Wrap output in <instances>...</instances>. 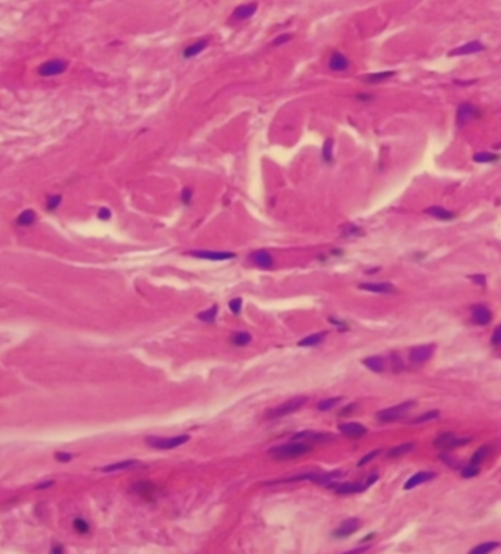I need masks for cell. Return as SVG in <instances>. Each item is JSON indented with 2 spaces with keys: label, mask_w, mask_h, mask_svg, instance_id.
<instances>
[{
  "label": "cell",
  "mask_w": 501,
  "mask_h": 554,
  "mask_svg": "<svg viewBox=\"0 0 501 554\" xmlns=\"http://www.w3.org/2000/svg\"><path fill=\"white\" fill-rule=\"evenodd\" d=\"M312 450V446H309L307 441H299V440H293L290 443H286V444H280V446H274L269 450V455L273 456L277 460H286V459H295L303 456L305 453H308Z\"/></svg>",
  "instance_id": "1"
},
{
  "label": "cell",
  "mask_w": 501,
  "mask_h": 554,
  "mask_svg": "<svg viewBox=\"0 0 501 554\" xmlns=\"http://www.w3.org/2000/svg\"><path fill=\"white\" fill-rule=\"evenodd\" d=\"M345 475L343 471L340 469H336V471H331V472H309V474H302V475H296V477H292L289 479H284V481H280V482H293V481H311V482H315L318 486H323V487H330L333 482H336L338 478H342Z\"/></svg>",
  "instance_id": "2"
},
{
  "label": "cell",
  "mask_w": 501,
  "mask_h": 554,
  "mask_svg": "<svg viewBox=\"0 0 501 554\" xmlns=\"http://www.w3.org/2000/svg\"><path fill=\"white\" fill-rule=\"evenodd\" d=\"M308 402V397L307 396H296V397H292L288 402L281 403L279 406H276L274 409H270V411L265 413V420H279V418H283V417H288V415H292L295 412H298L299 409H302L305 406V403Z\"/></svg>",
  "instance_id": "3"
},
{
  "label": "cell",
  "mask_w": 501,
  "mask_h": 554,
  "mask_svg": "<svg viewBox=\"0 0 501 554\" xmlns=\"http://www.w3.org/2000/svg\"><path fill=\"white\" fill-rule=\"evenodd\" d=\"M378 481V475L374 474L371 477L365 478L364 481H352V482H333L330 488H333L337 494H356V493H362L368 488L371 487L372 484H375Z\"/></svg>",
  "instance_id": "4"
},
{
  "label": "cell",
  "mask_w": 501,
  "mask_h": 554,
  "mask_svg": "<svg viewBox=\"0 0 501 554\" xmlns=\"http://www.w3.org/2000/svg\"><path fill=\"white\" fill-rule=\"evenodd\" d=\"M189 436L188 434H179V436H174V437H157V436H150L147 437L145 441L150 447L158 450H172L179 447V446H183L185 443L189 441Z\"/></svg>",
  "instance_id": "5"
},
{
  "label": "cell",
  "mask_w": 501,
  "mask_h": 554,
  "mask_svg": "<svg viewBox=\"0 0 501 554\" xmlns=\"http://www.w3.org/2000/svg\"><path fill=\"white\" fill-rule=\"evenodd\" d=\"M416 402L415 401H407L400 403V405H396V406H391V408H387V409H383L377 413V418L381 421V422H393V421L402 420L405 415L409 413V411L415 408Z\"/></svg>",
  "instance_id": "6"
},
{
  "label": "cell",
  "mask_w": 501,
  "mask_h": 554,
  "mask_svg": "<svg viewBox=\"0 0 501 554\" xmlns=\"http://www.w3.org/2000/svg\"><path fill=\"white\" fill-rule=\"evenodd\" d=\"M68 66L69 63L66 60H63V59H51V60H47V62H43V63L37 67V74L43 78L58 77V75L65 74Z\"/></svg>",
  "instance_id": "7"
},
{
  "label": "cell",
  "mask_w": 501,
  "mask_h": 554,
  "mask_svg": "<svg viewBox=\"0 0 501 554\" xmlns=\"http://www.w3.org/2000/svg\"><path fill=\"white\" fill-rule=\"evenodd\" d=\"M471 441V439H460L457 436H454L453 432H443L440 434L435 441H434V446L437 449H445V450H452L457 449V447H462L464 444H468Z\"/></svg>",
  "instance_id": "8"
},
{
  "label": "cell",
  "mask_w": 501,
  "mask_h": 554,
  "mask_svg": "<svg viewBox=\"0 0 501 554\" xmlns=\"http://www.w3.org/2000/svg\"><path fill=\"white\" fill-rule=\"evenodd\" d=\"M186 254L193 258L210 259V261H226V259L236 258L235 252H227V251H203V249H198V251H189Z\"/></svg>",
  "instance_id": "9"
},
{
  "label": "cell",
  "mask_w": 501,
  "mask_h": 554,
  "mask_svg": "<svg viewBox=\"0 0 501 554\" xmlns=\"http://www.w3.org/2000/svg\"><path fill=\"white\" fill-rule=\"evenodd\" d=\"M434 349L435 346L434 344H424V346H416L410 351L409 354V361L414 365H422L426 361H430L433 358Z\"/></svg>",
  "instance_id": "10"
},
{
  "label": "cell",
  "mask_w": 501,
  "mask_h": 554,
  "mask_svg": "<svg viewBox=\"0 0 501 554\" xmlns=\"http://www.w3.org/2000/svg\"><path fill=\"white\" fill-rule=\"evenodd\" d=\"M249 261L255 266V267L262 268V270H271L274 267V259H273V255L267 249H258V251H254L249 255Z\"/></svg>",
  "instance_id": "11"
},
{
  "label": "cell",
  "mask_w": 501,
  "mask_h": 554,
  "mask_svg": "<svg viewBox=\"0 0 501 554\" xmlns=\"http://www.w3.org/2000/svg\"><path fill=\"white\" fill-rule=\"evenodd\" d=\"M479 110L472 105V103H462L457 109V113H456V122L459 126H463L464 124H468L469 120L472 119H476L479 117Z\"/></svg>",
  "instance_id": "12"
},
{
  "label": "cell",
  "mask_w": 501,
  "mask_h": 554,
  "mask_svg": "<svg viewBox=\"0 0 501 554\" xmlns=\"http://www.w3.org/2000/svg\"><path fill=\"white\" fill-rule=\"evenodd\" d=\"M359 528H361V521L357 517H349L345 522L340 524V526L333 532V536L334 538H346V536L355 534Z\"/></svg>",
  "instance_id": "13"
},
{
  "label": "cell",
  "mask_w": 501,
  "mask_h": 554,
  "mask_svg": "<svg viewBox=\"0 0 501 554\" xmlns=\"http://www.w3.org/2000/svg\"><path fill=\"white\" fill-rule=\"evenodd\" d=\"M338 431L345 436V437H349V439H361L364 437L368 430L366 427H364L362 424L359 422H345V424H340L338 425Z\"/></svg>",
  "instance_id": "14"
},
{
  "label": "cell",
  "mask_w": 501,
  "mask_h": 554,
  "mask_svg": "<svg viewBox=\"0 0 501 554\" xmlns=\"http://www.w3.org/2000/svg\"><path fill=\"white\" fill-rule=\"evenodd\" d=\"M359 289L372 292V293H396V287L388 282H371V283H361Z\"/></svg>",
  "instance_id": "15"
},
{
  "label": "cell",
  "mask_w": 501,
  "mask_h": 554,
  "mask_svg": "<svg viewBox=\"0 0 501 554\" xmlns=\"http://www.w3.org/2000/svg\"><path fill=\"white\" fill-rule=\"evenodd\" d=\"M333 439L334 437L330 432H318V431H302V432H298L296 436H293V440L315 441V443H324V441H330Z\"/></svg>",
  "instance_id": "16"
},
{
  "label": "cell",
  "mask_w": 501,
  "mask_h": 554,
  "mask_svg": "<svg viewBox=\"0 0 501 554\" xmlns=\"http://www.w3.org/2000/svg\"><path fill=\"white\" fill-rule=\"evenodd\" d=\"M492 313L485 305H475L472 308V321L478 325H487L491 323Z\"/></svg>",
  "instance_id": "17"
},
{
  "label": "cell",
  "mask_w": 501,
  "mask_h": 554,
  "mask_svg": "<svg viewBox=\"0 0 501 554\" xmlns=\"http://www.w3.org/2000/svg\"><path fill=\"white\" fill-rule=\"evenodd\" d=\"M328 67L333 72H345L349 69V59L340 51H333V55L328 59Z\"/></svg>",
  "instance_id": "18"
},
{
  "label": "cell",
  "mask_w": 501,
  "mask_h": 554,
  "mask_svg": "<svg viewBox=\"0 0 501 554\" xmlns=\"http://www.w3.org/2000/svg\"><path fill=\"white\" fill-rule=\"evenodd\" d=\"M435 478V474L431 472V471H421L418 474H415L414 477H410L405 482V490H412V488L418 487L421 484H425L428 481H431Z\"/></svg>",
  "instance_id": "19"
},
{
  "label": "cell",
  "mask_w": 501,
  "mask_h": 554,
  "mask_svg": "<svg viewBox=\"0 0 501 554\" xmlns=\"http://www.w3.org/2000/svg\"><path fill=\"white\" fill-rule=\"evenodd\" d=\"M484 44L479 43V41H471L468 44H463L460 47L453 48L449 56H468V55H473V53H478V51H482L484 50Z\"/></svg>",
  "instance_id": "20"
},
{
  "label": "cell",
  "mask_w": 501,
  "mask_h": 554,
  "mask_svg": "<svg viewBox=\"0 0 501 554\" xmlns=\"http://www.w3.org/2000/svg\"><path fill=\"white\" fill-rule=\"evenodd\" d=\"M141 465V462L138 460H123V462H117V463H112V465H107V466H103L100 468L101 472H106V474H110V472H120V471H131V469L138 468Z\"/></svg>",
  "instance_id": "21"
},
{
  "label": "cell",
  "mask_w": 501,
  "mask_h": 554,
  "mask_svg": "<svg viewBox=\"0 0 501 554\" xmlns=\"http://www.w3.org/2000/svg\"><path fill=\"white\" fill-rule=\"evenodd\" d=\"M362 363L365 365L368 370H371L372 373H384L387 368V361L383 358V356H369V358H365Z\"/></svg>",
  "instance_id": "22"
},
{
  "label": "cell",
  "mask_w": 501,
  "mask_h": 554,
  "mask_svg": "<svg viewBox=\"0 0 501 554\" xmlns=\"http://www.w3.org/2000/svg\"><path fill=\"white\" fill-rule=\"evenodd\" d=\"M396 75L395 71H383V72H374V74H368L362 78L366 84H381L386 82L387 79L393 78Z\"/></svg>",
  "instance_id": "23"
},
{
  "label": "cell",
  "mask_w": 501,
  "mask_h": 554,
  "mask_svg": "<svg viewBox=\"0 0 501 554\" xmlns=\"http://www.w3.org/2000/svg\"><path fill=\"white\" fill-rule=\"evenodd\" d=\"M37 221V214L32 209H27V210L21 211L16 217V224L21 226V228H29L32 226L34 223Z\"/></svg>",
  "instance_id": "24"
},
{
  "label": "cell",
  "mask_w": 501,
  "mask_h": 554,
  "mask_svg": "<svg viewBox=\"0 0 501 554\" xmlns=\"http://www.w3.org/2000/svg\"><path fill=\"white\" fill-rule=\"evenodd\" d=\"M327 332H321V333H315V335L307 336L303 337L302 340H299L298 346L300 348H312V346H318L324 342V339L327 337Z\"/></svg>",
  "instance_id": "25"
},
{
  "label": "cell",
  "mask_w": 501,
  "mask_h": 554,
  "mask_svg": "<svg viewBox=\"0 0 501 554\" xmlns=\"http://www.w3.org/2000/svg\"><path fill=\"white\" fill-rule=\"evenodd\" d=\"M257 3H246V5H242L239 8H236L235 12H233V16L236 20H248L251 18L255 12H257Z\"/></svg>",
  "instance_id": "26"
},
{
  "label": "cell",
  "mask_w": 501,
  "mask_h": 554,
  "mask_svg": "<svg viewBox=\"0 0 501 554\" xmlns=\"http://www.w3.org/2000/svg\"><path fill=\"white\" fill-rule=\"evenodd\" d=\"M426 214L433 216L435 219L438 220H452L454 219V213H452L450 210L444 209V207H440V205H433V207H428L425 210Z\"/></svg>",
  "instance_id": "27"
},
{
  "label": "cell",
  "mask_w": 501,
  "mask_h": 554,
  "mask_svg": "<svg viewBox=\"0 0 501 554\" xmlns=\"http://www.w3.org/2000/svg\"><path fill=\"white\" fill-rule=\"evenodd\" d=\"M207 44H208V40H200V41L193 43L191 46H188V47L183 50V58L192 59L195 58V56H198L204 48L207 47Z\"/></svg>",
  "instance_id": "28"
},
{
  "label": "cell",
  "mask_w": 501,
  "mask_h": 554,
  "mask_svg": "<svg viewBox=\"0 0 501 554\" xmlns=\"http://www.w3.org/2000/svg\"><path fill=\"white\" fill-rule=\"evenodd\" d=\"M414 449H415V443H405V444L396 446V447H393V449L388 452V458L395 459V458H400V456H405V455H407V453H410Z\"/></svg>",
  "instance_id": "29"
},
{
  "label": "cell",
  "mask_w": 501,
  "mask_h": 554,
  "mask_svg": "<svg viewBox=\"0 0 501 554\" xmlns=\"http://www.w3.org/2000/svg\"><path fill=\"white\" fill-rule=\"evenodd\" d=\"M490 452H491V447H490L488 444H485V446H481L479 449H478L476 452H475V453H473L472 459H471V463H472V465H481L482 462H484L485 459L488 458Z\"/></svg>",
  "instance_id": "30"
},
{
  "label": "cell",
  "mask_w": 501,
  "mask_h": 554,
  "mask_svg": "<svg viewBox=\"0 0 501 554\" xmlns=\"http://www.w3.org/2000/svg\"><path fill=\"white\" fill-rule=\"evenodd\" d=\"M342 396H337V397H327V399H323L321 402H318V405H317V409L321 412H327L330 411V409H333V408H336L337 406L338 403L342 402Z\"/></svg>",
  "instance_id": "31"
},
{
  "label": "cell",
  "mask_w": 501,
  "mask_h": 554,
  "mask_svg": "<svg viewBox=\"0 0 501 554\" xmlns=\"http://www.w3.org/2000/svg\"><path fill=\"white\" fill-rule=\"evenodd\" d=\"M500 160V155L488 151H479V153L473 154V162L476 163H494Z\"/></svg>",
  "instance_id": "32"
},
{
  "label": "cell",
  "mask_w": 501,
  "mask_h": 554,
  "mask_svg": "<svg viewBox=\"0 0 501 554\" xmlns=\"http://www.w3.org/2000/svg\"><path fill=\"white\" fill-rule=\"evenodd\" d=\"M217 313H219V306L212 305L211 308H208V309H205L203 313H200L196 317H198V320H201L204 323H210V324H211V323L216 321Z\"/></svg>",
  "instance_id": "33"
},
{
  "label": "cell",
  "mask_w": 501,
  "mask_h": 554,
  "mask_svg": "<svg viewBox=\"0 0 501 554\" xmlns=\"http://www.w3.org/2000/svg\"><path fill=\"white\" fill-rule=\"evenodd\" d=\"M251 342H252V336L246 332H239V333H235L231 336V343L236 346H246Z\"/></svg>",
  "instance_id": "34"
},
{
  "label": "cell",
  "mask_w": 501,
  "mask_h": 554,
  "mask_svg": "<svg viewBox=\"0 0 501 554\" xmlns=\"http://www.w3.org/2000/svg\"><path fill=\"white\" fill-rule=\"evenodd\" d=\"M498 543H485V544H481V545H476L475 548H472L471 550V554H487V553H491V551H494L497 547H498Z\"/></svg>",
  "instance_id": "35"
},
{
  "label": "cell",
  "mask_w": 501,
  "mask_h": 554,
  "mask_svg": "<svg viewBox=\"0 0 501 554\" xmlns=\"http://www.w3.org/2000/svg\"><path fill=\"white\" fill-rule=\"evenodd\" d=\"M364 235V230L361 228H357L355 224H346L343 226V232H342V236L343 238H350V236H362Z\"/></svg>",
  "instance_id": "36"
},
{
  "label": "cell",
  "mask_w": 501,
  "mask_h": 554,
  "mask_svg": "<svg viewBox=\"0 0 501 554\" xmlns=\"http://www.w3.org/2000/svg\"><path fill=\"white\" fill-rule=\"evenodd\" d=\"M153 484L151 482H148V481H142V482H138V484H135V490H136V493L138 494H141V496L144 497V498H150L148 497V494H151V490H153Z\"/></svg>",
  "instance_id": "37"
},
{
  "label": "cell",
  "mask_w": 501,
  "mask_h": 554,
  "mask_svg": "<svg viewBox=\"0 0 501 554\" xmlns=\"http://www.w3.org/2000/svg\"><path fill=\"white\" fill-rule=\"evenodd\" d=\"M333 145H334V143H333V140H331V138L326 140L324 147H323V153H321V155H323V160H324L326 163H330L331 160H333Z\"/></svg>",
  "instance_id": "38"
},
{
  "label": "cell",
  "mask_w": 501,
  "mask_h": 554,
  "mask_svg": "<svg viewBox=\"0 0 501 554\" xmlns=\"http://www.w3.org/2000/svg\"><path fill=\"white\" fill-rule=\"evenodd\" d=\"M60 204H62V195H58V194L48 195L47 200H46V209L48 211H55L60 207Z\"/></svg>",
  "instance_id": "39"
},
{
  "label": "cell",
  "mask_w": 501,
  "mask_h": 554,
  "mask_svg": "<svg viewBox=\"0 0 501 554\" xmlns=\"http://www.w3.org/2000/svg\"><path fill=\"white\" fill-rule=\"evenodd\" d=\"M438 417H440V412L438 411H426L425 413H422L421 417L415 418V420L412 421V424H424V422H428V421L437 420Z\"/></svg>",
  "instance_id": "40"
},
{
  "label": "cell",
  "mask_w": 501,
  "mask_h": 554,
  "mask_svg": "<svg viewBox=\"0 0 501 554\" xmlns=\"http://www.w3.org/2000/svg\"><path fill=\"white\" fill-rule=\"evenodd\" d=\"M479 474V465H469V466H464L462 469V477L463 478H473L476 477Z\"/></svg>",
  "instance_id": "41"
},
{
  "label": "cell",
  "mask_w": 501,
  "mask_h": 554,
  "mask_svg": "<svg viewBox=\"0 0 501 554\" xmlns=\"http://www.w3.org/2000/svg\"><path fill=\"white\" fill-rule=\"evenodd\" d=\"M74 528H75V531L79 532V534H87L88 531H90V525H88L84 519H81V517H78V519L74 521Z\"/></svg>",
  "instance_id": "42"
},
{
  "label": "cell",
  "mask_w": 501,
  "mask_h": 554,
  "mask_svg": "<svg viewBox=\"0 0 501 554\" xmlns=\"http://www.w3.org/2000/svg\"><path fill=\"white\" fill-rule=\"evenodd\" d=\"M229 308H230V311L233 313V314H235V316L241 314V311H242V298H233L230 302H229Z\"/></svg>",
  "instance_id": "43"
},
{
  "label": "cell",
  "mask_w": 501,
  "mask_h": 554,
  "mask_svg": "<svg viewBox=\"0 0 501 554\" xmlns=\"http://www.w3.org/2000/svg\"><path fill=\"white\" fill-rule=\"evenodd\" d=\"M380 453H381V450L377 449V450H374V452H371V453H368V455H365V456H364V458H362V459H361V460H359V463H357V466H364V465H366V463H368V462H371V460H372V459H375L377 456H378V455H380Z\"/></svg>",
  "instance_id": "44"
},
{
  "label": "cell",
  "mask_w": 501,
  "mask_h": 554,
  "mask_svg": "<svg viewBox=\"0 0 501 554\" xmlns=\"http://www.w3.org/2000/svg\"><path fill=\"white\" fill-rule=\"evenodd\" d=\"M55 458H56V460H59V462H62V463H66V462H70L74 456H72L70 453H66V452H58V453L55 455Z\"/></svg>",
  "instance_id": "45"
},
{
  "label": "cell",
  "mask_w": 501,
  "mask_h": 554,
  "mask_svg": "<svg viewBox=\"0 0 501 554\" xmlns=\"http://www.w3.org/2000/svg\"><path fill=\"white\" fill-rule=\"evenodd\" d=\"M182 201H183V204H191V200H192V189L191 188H185L182 191Z\"/></svg>",
  "instance_id": "46"
},
{
  "label": "cell",
  "mask_w": 501,
  "mask_h": 554,
  "mask_svg": "<svg viewBox=\"0 0 501 554\" xmlns=\"http://www.w3.org/2000/svg\"><path fill=\"white\" fill-rule=\"evenodd\" d=\"M292 40V34H281V36H279L277 39L274 40V46H281V44H284V43H288V41H290Z\"/></svg>",
  "instance_id": "47"
},
{
  "label": "cell",
  "mask_w": 501,
  "mask_h": 554,
  "mask_svg": "<svg viewBox=\"0 0 501 554\" xmlns=\"http://www.w3.org/2000/svg\"><path fill=\"white\" fill-rule=\"evenodd\" d=\"M98 219L100 220H109L110 217H112V211H110V209H107V207H101L100 210H98Z\"/></svg>",
  "instance_id": "48"
},
{
  "label": "cell",
  "mask_w": 501,
  "mask_h": 554,
  "mask_svg": "<svg viewBox=\"0 0 501 554\" xmlns=\"http://www.w3.org/2000/svg\"><path fill=\"white\" fill-rule=\"evenodd\" d=\"M491 342H492V344H501V325H498V327L494 330Z\"/></svg>",
  "instance_id": "49"
},
{
  "label": "cell",
  "mask_w": 501,
  "mask_h": 554,
  "mask_svg": "<svg viewBox=\"0 0 501 554\" xmlns=\"http://www.w3.org/2000/svg\"><path fill=\"white\" fill-rule=\"evenodd\" d=\"M55 486V481L53 479H48V481H44V482H40L35 486V490H47V488L53 487Z\"/></svg>",
  "instance_id": "50"
},
{
  "label": "cell",
  "mask_w": 501,
  "mask_h": 554,
  "mask_svg": "<svg viewBox=\"0 0 501 554\" xmlns=\"http://www.w3.org/2000/svg\"><path fill=\"white\" fill-rule=\"evenodd\" d=\"M471 280H475V283L476 285H485V282H487V279L484 276H471Z\"/></svg>",
  "instance_id": "51"
},
{
  "label": "cell",
  "mask_w": 501,
  "mask_h": 554,
  "mask_svg": "<svg viewBox=\"0 0 501 554\" xmlns=\"http://www.w3.org/2000/svg\"><path fill=\"white\" fill-rule=\"evenodd\" d=\"M51 553H59V554L63 553V548H62L60 545H58V547H53V548H51Z\"/></svg>",
  "instance_id": "52"
}]
</instances>
